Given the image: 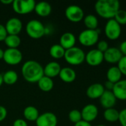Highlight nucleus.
I'll return each instance as SVG.
<instances>
[{
    "label": "nucleus",
    "mask_w": 126,
    "mask_h": 126,
    "mask_svg": "<svg viewBox=\"0 0 126 126\" xmlns=\"http://www.w3.org/2000/svg\"><path fill=\"white\" fill-rule=\"evenodd\" d=\"M7 114V111L5 107L0 106V122L3 121L6 118Z\"/></svg>",
    "instance_id": "c9c22d12"
},
{
    "label": "nucleus",
    "mask_w": 126,
    "mask_h": 126,
    "mask_svg": "<svg viewBox=\"0 0 126 126\" xmlns=\"http://www.w3.org/2000/svg\"><path fill=\"white\" fill-rule=\"evenodd\" d=\"M59 76L62 81L65 83H72L75 80L76 74L73 69L70 67H64L61 69Z\"/></svg>",
    "instance_id": "412c9836"
},
{
    "label": "nucleus",
    "mask_w": 126,
    "mask_h": 126,
    "mask_svg": "<svg viewBox=\"0 0 126 126\" xmlns=\"http://www.w3.org/2000/svg\"><path fill=\"white\" fill-rule=\"evenodd\" d=\"M114 19L120 25H126V10L120 9L115 15Z\"/></svg>",
    "instance_id": "c756f323"
},
{
    "label": "nucleus",
    "mask_w": 126,
    "mask_h": 126,
    "mask_svg": "<svg viewBox=\"0 0 126 126\" xmlns=\"http://www.w3.org/2000/svg\"><path fill=\"white\" fill-rule=\"evenodd\" d=\"M119 49L121 52L123 56H126V41H123L120 44V46Z\"/></svg>",
    "instance_id": "4c0bfd02"
},
{
    "label": "nucleus",
    "mask_w": 126,
    "mask_h": 126,
    "mask_svg": "<svg viewBox=\"0 0 126 126\" xmlns=\"http://www.w3.org/2000/svg\"><path fill=\"white\" fill-rule=\"evenodd\" d=\"M104 126V125H99V126Z\"/></svg>",
    "instance_id": "c03bdc74"
},
{
    "label": "nucleus",
    "mask_w": 126,
    "mask_h": 126,
    "mask_svg": "<svg viewBox=\"0 0 126 126\" xmlns=\"http://www.w3.org/2000/svg\"><path fill=\"white\" fill-rule=\"evenodd\" d=\"M23 115L25 118L29 121H36L39 114L38 109L32 106H27L23 111Z\"/></svg>",
    "instance_id": "b1692460"
},
{
    "label": "nucleus",
    "mask_w": 126,
    "mask_h": 126,
    "mask_svg": "<svg viewBox=\"0 0 126 126\" xmlns=\"http://www.w3.org/2000/svg\"><path fill=\"white\" fill-rule=\"evenodd\" d=\"M122 32L121 26L114 19H109L105 26V33L106 37L109 40H117L118 39Z\"/></svg>",
    "instance_id": "0eeeda50"
},
{
    "label": "nucleus",
    "mask_w": 126,
    "mask_h": 126,
    "mask_svg": "<svg viewBox=\"0 0 126 126\" xmlns=\"http://www.w3.org/2000/svg\"><path fill=\"white\" fill-rule=\"evenodd\" d=\"M3 56H4V51L0 49V60L3 59Z\"/></svg>",
    "instance_id": "79ce46f5"
},
{
    "label": "nucleus",
    "mask_w": 126,
    "mask_h": 126,
    "mask_svg": "<svg viewBox=\"0 0 126 126\" xmlns=\"http://www.w3.org/2000/svg\"><path fill=\"white\" fill-rule=\"evenodd\" d=\"M100 101L101 106L104 109H108L114 108L117 103V98L115 97L114 94L111 91L105 90L104 93L100 98Z\"/></svg>",
    "instance_id": "2eb2a0df"
},
{
    "label": "nucleus",
    "mask_w": 126,
    "mask_h": 126,
    "mask_svg": "<svg viewBox=\"0 0 126 126\" xmlns=\"http://www.w3.org/2000/svg\"><path fill=\"white\" fill-rule=\"evenodd\" d=\"M68 118H69L70 121L74 123V124H76L78 122L82 120L81 111H79V110H76V109H74V110H72V111H71L69 112Z\"/></svg>",
    "instance_id": "7c9ffc66"
},
{
    "label": "nucleus",
    "mask_w": 126,
    "mask_h": 126,
    "mask_svg": "<svg viewBox=\"0 0 126 126\" xmlns=\"http://www.w3.org/2000/svg\"><path fill=\"white\" fill-rule=\"evenodd\" d=\"M57 117L52 112H45L39 115L36 121V126H56Z\"/></svg>",
    "instance_id": "9b49d317"
},
{
    "label": "nucleus",
    "mask_w": 126,
    "mask_h": 126,
    "mask_svg": "<svg viewBox=\"0 0 126 126\" xmlns=\"http://www.w3.org/2000/svg\"><path fill=\"white\" fill-rule=\"evenodd\" d=\"M117 67L123 75L126 76V56H123L117 63Z\"/></svg>",
    "instance_id": "2f4dec72"
},
{
    "label": "nucleus",
    "mask_w": 126,
    "mask_h": 126,
    "mask_svg": "<svg viewBox=\"0 0 126 126\" xmlns=\"http://www.w3.org/2000/svg\"><path fill=\"white\" fill-rule=\"evenodd\" d=\"M118 121L122 126H126V109H124L120 111Z\"/></svg>",
    "instance_id": "72a5a7b5"
},
{
    "label": "nucleus",
    "mask_w": 126,
    "mask_h": 126,
    "mask_svg": "<svg viewBox=\"0 0 126 126\" xmlns=\"http://www.w3.org/2000/svg\"><path fill=\"white\" fill-rule=\"evenodd\" d=\"M22 75L29 83H37L44 76L42 66L35 61H26L22 67Z\"/></svg>",
    "instance_id": "f03ea898"
},
{
    "label": "nucleus",
    "mask_w": 126,
    "mask_h": 126,
    "mask_svg": "<svg viewBox=\"0 0 126 126\" xmlns=\"http://www.w3.org/2000/svg\"><path fill=\"white\" fill-rule=\"evenodd\" d=\"M2 83H3V78H2V75L0 74V86L2 85Z\"/></svg>",
    "instance_id": "37998d69"
},
{
    "label": "nucleus",
    "mask_w": 126,
    "mask_h": 126,
    "mask_svg": "<svg viewBox=\"0 0 126 126\" xmlns=\"http://www.w3.org/2000/svg\"><path fill=\"white\" fill-rule=\"evenodd\" d=\"M35 5L34 0H13V9L19 15H25L33 11Z\"/></svg>",
    "instance_id": "423d86ee"
},
{
    "label": "nucleus",
    "mask_w": 126,
    "mask_h": 126,
    "mask_svg": "<svg viewBox=\"0 0 126 126\" xmlns=\"http://www.w3.org/2000/svg\"><path fill=\"white\" fill-rule=\"evenodd\" d=\"M44 69V75L50 78H53L59 75L61 71V66L56 61H52L46 64Z\"/></svg>",
    "instance_id": "a211bd4d"
},
{
    "label": "nucleus",
    "mask_w": 126,
    "mask_h": 126,
    "mask_svg": "<svg viewBox=\"0 0 126 126\" xmlns=\"http://www.w3.org/2000/svg\"><path fill=\"white\" fill-rule=\"evenodd\" d=\"M3 60L9 65H17L22 60V53L18 49L7 48L4 51Z\"/></svg>",
    "instance_id": "6e6552de"
},
{
    "label": "nucleus",
    "mask_w": 126,
    "mask_h": 126,
    "mask_svg": "<svg viewBox=\"0 0 126 126\" xmlns=\"http://www.w3.org/2000/svg\"><path fill=\"white\" fill-rule=\"evenodd\" d=\"M111 92L117 100H126V79L120 80L117 83H114Z\"/></svg>",
    "instance_id": "dca6fc26"
},
{
    "label": "nucleus",
    "mask_w": 126,
    "mask_h": 126,
    "mask_svg": "<svg viewBox=\"0 0 126 126\" xmlns=\"http://www.w3.org/2000/svg\"><path fill=\"white\" fill-rule=\"evenodd\" d=\"M97 13L105 19H112L120 9V3L118 0H99L94 6Z\"/></svg>",
    "instance_id": "f257e3e1"
},
{
    "label": "nucleus",
    "mask_w": 126,
    "mask_h": 126,
    "mask_svg": "<svg viewBox=\"0 0 126 126\" xmlns=\"http://www.w3.org/2000/svg\"><path fill=\"white\" fill-rule=\"evenodd\" d=\"M13 126H27V124L25 120L22 119H17L14 121Z\"/></svg>",
    "instance_id": "e433bc0d"
},
{
    "label": "nucleus",
    "mask_w": 126,
    "mask_h": 126,
    "mask_svg": "<svg viewBox=\"0 0 126 126\" xmlns=\"http://www.w3.org/2000/svg\"><path fill=\"white\" fill-rule=\"evenodd\" d=\"M65 16L71 22H79L84 18V11L78 5L72 4L65 9Z\"/></svg>",
    "instance_id": "1a4fd4ad"
},
{
    "label": "nucleus",
    "mask_w": 126,
    "mask_h": 126,
    "mask_svg": "<svg viewBox=\"0 0 126 126\" xmlns=\"http://www.w3.org/2000/svg\"><path fill=\"white\" fill-rule=\"evenodd\" d=\"M26 32L29 37L33 39H39L45 35V28L41 21L33 19L27 22L26 25Z\"/></svg>",
    "instance_id": "20e7f679"
},
{
    "label": "nucleus",
    "mask_w": 126,
    "mask_h": 126,
    "mask_svg": "<svg viewBox=\"0 0 126 126\" xmlns=\"http://www.w3.org/2000/svg\"><path fill=\"white\" fill-rule=\"evenodd\" d=\"M7 35V33L4 26L0 24V41H4Z\"/></svg>",
    "instance_id": "f704fd0d"
},
{
    "label": "nucleus",
    "mask_w": 126,
    "mask_h": 126,
    "mask_svg": "<svg viewBox=\"0 0 126 126\" xmlns=\"http://www.w3.org/2000/svg\"><path fill=\"white\" fill-rule=\"evenodd\" d=\"M37 83L39 88L42 91L45 92L51 91L53 88V81L52 78H50L45 75L37 82Z\"/></svg>",
    "instance_id": "5701e85b"
},
{
    "label": "nucleus",
    "mask_w": 126,
    "mask_h": 126,
    "mask_svg": "<svg viewBox=\"0 0 126 126\" xmlns=\"http://www.w3.org/2000/svg\"><path fill=\"white\" fill-rule=\"evenodd\" d=\"M74 126H92L91 125L90 123H88L86 121H84V120H81L79 122H78L77 123H76Z\"/></svg>",
    "instance_id": "ea45409f"
},
{
    "label": "nucleus",
    "mask_w": 126,
    "mask_h": 126,
    "mask_svg": "<svg viewBox=\"0 0 126 126\" xmlns=\"http://www.w3.org/2000/svg\"><path fill=\"white\" fill-rule=\"evenodd\" d=\"M84 24L88 30H97L98 27V18L94 15L90 14L84 17Z\"/></svg>",
    "instance_id": "a878e982"
},
{
    "label": "nucleus",
    "mask_w": 126,
    "mask_h": 126,
    "mask_svg": "<svg viewBox=\"0 0 126 126\" xmlns=\"http://www.w3.org/2000/svg\"><path fill=\"white\" fill-rule=\"evenodd\" d=\"M76 44V37L71 32H65L63 33L59 40V45H61L65 50L71 49L74 47Z\"/></svg>",
    "instance_id": "6ab92c4d"
},
{
    "label": "nucleus",
    "mask_w": 126,
    "mask_h": 126,
    "mask_svg": "<svg viewBox=\"0 0 126 126\" xmlns=\"http://www.w3.org/2000/svg\"><path fill=\"white\" fill-rule=\"evenodd\" d=\"M105 90L104 86L101 83H94L87 89L86 94L91 99H98L100 98Z\"/></svg>",
    "instance_id": "f3484780"
},
{
    "label": "nucleus",
    "mask_w": 126,
    "mask_h": 126,
    "mask_svg": "<svg viewBox=\"0 0 126 126\" xmlns=\"http://www.w3.org/2000/svg\"><path fill=\"white\" fill-rule=\"evenodd\" d=\"M52 7L48 2L46 1H40L36 4L34 11L36 13L42 17H46L49 16L51 13Z\"/></svg>",
    "instance_id": "aec40b11"
},
{
    "label": "nucleus",
    "mask_w": 126,
    "mask_h": 126,
    "mask_svg": "<svg viewBox=\"0 0 126 126\" xmlns=\"http://www.w3.org/2000/svg\"><path fill=\"white\" fill-rule=\"evenodd\" d=\"M4 42L8 48L17 49L21 44V38L16 35H7L4 40Z\"/></svg>",
    "instance_id": "393cba45"
},
{
    "label": "nucleus",
    "mask_w": 126,
    "mask_h": 126,
    "mask_svg": "<svg viewBox=\"0 0 126 126\" xmlns=\"http://www.w3.org/2000/svg\"><path fill=\"white\" fill-rule=\"evenodd\" d=\"M0 2L4 4H13V0H0Z\"/></svg>",
    "instance_id": "a19ab883"
},
{
    "label": "nucleus",
    "mask_w": 126,
    "mask_h": 126,
    "mask_svg": "<svg viewBox=\"0 0 126 126\" xmlns=\"http://www.w3.org/2000/svg\"><path fill=\"white\" fill-rule=\"evenodd\" d=\"M2 78H3V83L7 85H13L16 83L18 80V75L15 71L9 70L7 71L2 75Z\"/></svg>",
    "instance_id": "c85d7f7f"
},
{
    "label": "nucleus",
    "mask_w": 126,
    "mask_h": 126,
    "mask_svg": "<svg viewBox=\"0 0 126 126\" xmlns=\"http://www.w3.org/2000/svg\"><path fill=\"white\" fill-rule=\"evenodd\" d=\"M104 60L109 63H118L122 58L123 55L119 48L109 47L104 53Z\"/></svg>",
    "instance_id": "4468645a"
},
{
    "label": "nucleus",
    "mask_w": 126,
    "mask_h": 126,
    "mask_svg": "<svg viewBox=\"0 0 126 126\" xmlns=\"http://www.w3.org/2000/svg\"><path fill=\"white\" fill-rule=\"evenodd\" d=\"M114 83H111V82L107 80V81L105 82V83L104 88H105L106 90H108V91H112V89H113V88H114Z\"/></svg>",
    "instance_id": "58836bf2"
},
{
    "label": "nucleus",
    "mask_w": 126,
    "mask_h": 126,
    "mask_svg": "<svg viewBox=\"0 0 126 126\" xmlns=\"http://www.w3.org/2000/svg\"><path fill=\"white\" fill-rule=\"evenodd\" d=\"M108 48H109V46H108V44L107 41L102 40V41H100L97 42V49L99 51H100L101 52L104 53Z\"/></svg>",
    "instance_id": "473e14b6"
},
{
    "label": "nucleus",
    "mask_w": 126,
    "mask_h": 126,
    "mask_svg": "<svg viewBox=\"0 0 126 126\" xmlns=\"http://www.w3.org/2000/svg\"><path fill=\"white\" fill-rule=\"evenodd\" d=\"M4 27L7 35H18L22 30V23L17 18H11L7 21Z\"/></svg>",
    "instance_id": "ddd939ff"
},
{
    "label": "nucleus",
    "mask_w": 126,
    "mask_h": 126,
    "mask_svg": "<svg viewBox=\"0 0 126 126\" xmlns=\"http://www.w3.org/2000/svg\"><path fill=\"white\" fill-rule=\"evenodd\" d=\"M100 30H85L79 35V43L85 47H91L97 44L99 41Z\"/></svg>",
    "instance_id": "39448f33"
},
{
    "label": "nucleus",
    "mask_w": 126,
    "mask_h": 126,
    "mask_svg": "<svg viewBox=\"0 0 126 126\" xmlns=\"http://www.w3.org/2000/svg\"><path fill=\"white\" fill-rule=\"evenodd\" d=\"M98 113H99L98 109L95 105L88 104L85 106H84V108L81 111L82 119L84 121L91 123L97 119L98 116Z\"/></svg>",
    "instance_id": "f8f14e48"
},
{
    "label": "nucleus",
    "mask_w": 126,
    "mask_h": 126,
    "mask_svg": "<svg viewBox=\"0 0 126 126\" xmlns=\"http://www.w3.org/2000/svg\"><path fill=\"white\" fill-rule=\"evenodd\" d=\"M119 115H120V111L115 109L114 108L105 109L103 114L105 120L110 123H114L118 121Z\"/></svg>",
    "instance_id": "bb28decb"
},
{
    "label": "nucleus",
    "mask_w": 126,
    "mask_h": 126,
    "mask_svg": "<svg viewBox=\"0 0 126 126\" xmlns=\"http://www.w3.org/2000/svg\"><path fill=\"white\" fill-rule=\"evenodd\" d=\"M65 49L59 44H54L51 46L50 49V55L55 59H59L64 58Z\"/></svg>",
    "instance_id": "cd10ccee"
},
{
    "label": "nucleus",
    "mask_w": 126,
    "mask_h": 126,
    "mask_svg": "<svg viewBox=\"0 0 126 126\" xmlns=\"http://www.w3.org/2000/svg\"><path fill=\"white\" fill-rule=\"evenodd\" d=\"M85 61L91 66H97L103 62L104 55L97 49H93L85 54Z\"/></svg>",
    "instance_id": "9d476101"
},
{
    "label": "nucleus",
    "mask_w": 126,
    "mask_h": 126,
    "mask_svg": "<svg viewBox=\"0 0 126 126\" xmlns=\"http://www.w3.org/2000/svg\"><path fill=\"white\" fill-rule=\"evenodd\" d=\"M64 58L65 61L69 64L77 66L80 65L85 61V53L82 49L76 47H74L71 49L65 50Z\"/></svg>",
    "instance_id": "7ed1b4c3"
},
{
    "label": "nucleus",
    "mask_w": 126,
    "mask_h": 126,
    "mask_svg": "<svg viewBox=\"0 0 126 126\" xmlns=\"http://www.w3.org/2000/svg\"><path fill=\"white\" fill-rule=\"evenodd\" d=\"M123 75L117 66H111L107 71V79L108 81L116 83L121 80Z\"/></svg>",
    "instance_id": "4be33fe9"
}]
</instances>
